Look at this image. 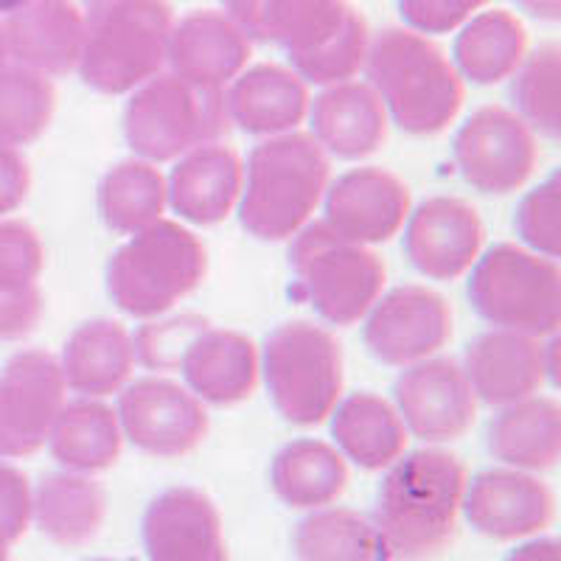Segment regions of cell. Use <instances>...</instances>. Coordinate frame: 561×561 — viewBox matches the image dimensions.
<instances>
[{"label":"cell","instance_id":"35","mask_svg":"<svg viewBox=\"0 0 561 561\" xmlns=\"http://www.w3.org/2000/svg\"><path fill=\"white\" fill-rule=\"evenodd\" d=\"M351 14L348 0H267L264 37L280 45L289 59L307 57L332 43Z\"/></svg>","mask_w":561,"mask_h":561},{"label":"cell","instance_id":"26","mask_svg":"<svg viewBox=\"0 0 561 561\" xmlns=\"http://www.w3.org/2000/svg\"><path fill=\"white\" fill-rule=\"evenodd\" d=\"M57 363L65 388L84 399H104L118 393L133 377V334L115 320H88L73 329Z\"/></svg>","mask_w":561,"mask_h":561},{"label":"cell","instance_id":"6","mask_svg":"<svg viewBox=\"0 0 561 561\" xmlns=\"http://www.w3.org/2000/svg\"><path fill=\"white\" fill-rule=\"evenodd\" d=\"M289 267L298 293L318 318L332 325L363 320L385 287L382 259L365 244L334 233L323 219L295 233Z\"/></svg>","mask_w":561,"mask_h":561},{"label":"cell","instance_id":"13","mask_svg":"<svg viewBox=\"0 0 561 561\" xmlns=\"http://www.w3.org/2000/svg\"><path fill=\"white\" fill-rule=\"evenodd\" d=\"M556 334L545 340L511 329H491L472 340L460 368L474 399L505 408L536 396L545 382H556Z\"/></svg>","mask_w":561,"mask_h":561},{"label":"cell","instance_id":"33","mask_svg":"<svg viewBox=\"0 0 561 561\" xmlns=\"http://www.w3.org/2000/svg\"><path fill=\"white\" fill-rule=\"evenodd\" d=\"M167 205V178L149 160H122L99 185V214L110 230L124 237L163 219Z\"/></svg>","mask_w":561,"mask_h":561},{"label":"cell","instance_id":"31","mask_svg":"<svg viewBox=\"0 0 561 561\" xmlns=\"http://www.w3.org/2000/svg\"><path fill=\"white\" fill-rule=\"evenodd\" d=\"M270 485L289 508L318 511L343 494L348 485V466L332 444L298 438L275 455Z\"/></svg>","mask_w":561,"mask_h":561},{"label":"cell","instance_id":"8","mask_svg":"<svg viewBox=\"0 0 561 561\" xmlns=\"http://www.w3.org/2000/svg\"><path fill=\"white\" fill-rule=\"evenodd\" d=\"M230 127L225 90H199L174 73H158L133 90L124 107V138L140 160L163 163L217 144Z\"/></svg>","mask_w":561,"mask_h":561},{"label":"cell","instance_id":"28","mask_svg":"<svg viewBox=\"0 0 561 561\" xmlns=\"http://www.w3.org/2000/svg\"><path fill=\"white\" fill-rule=\"evenodd\" d=\"M334 447L365 472H379L404 455L408 430L390 402L377 393H351L332 410Z\"/></svg>","mask_w":561,"mask_h":561},{"label":"cell","instance_id":"39","mask_svg":"<svg viewBox=\"0 0 561 561\" xmlns=\"http://www.w3.org/2000/svg\"><path fill=\"white\" fill-rule=\"evenodd\" d=\"M205 329H208V320L199 314L149 320L133 334L135 363L149 370H180L183 357Z\"/></svg>","mask_w":561,"mask_h":561},{"label":"cell","instance_id":"36","mask_svg":"<svg viewBox=\"0 0 561 561\" xmlns=\"http://www.w3.org/2000/svg\"><path fill=\"white\" fill-rule=\"evenodd\" d=\"M57 110L54 82L18 62L0 65V147H26L48 129Z\"/></svg>","mask_w":561,"mask_h":561},{"label":"cell","instance_id":"38","mask_svg":"<svg viewBox=\"0 0 561 561\" xmlns=\"http://www.w3.org/2000/svg\"><path fill=\"white\" fill-rule=\"evenodd\" d=\"M370 45V32L368 23L359 12L351 14V20L345 23L343 32L332 39V43L320 48V51L307 54V57L289 59L293 70L298 73L304 82L320 84V88H329V84L351 82L357 77L359 70L365 68V57H368Z\"/></svg>","mask_w":561,"mask_h":561},{"label":"cell","instance_id":"11","mask_svg":"<svg viewBox=\"0 0 561 561\" xmlns=\"http://www.w3.org/2000/svg\"><path fill=\"white\" fill-rule=\"evenodd\" d=\"M65 390L57 357L45 351H20L0 368V460L26 458L48 444Z\"/></svg>","mask_w":561,"mask_h":561},{"label":"cell","instance_id":"20","mask_svg":"<svg viewBox=\"0 0 561 561\" xmlns=\"http://www.w3.org/2000/svg\"><path fill=\"white\" fill-rule=\"evenodd\" d=\"M144 550L147 561H230L217 505L192 485H172L149 503Z\"/></svg>","mask_w":561,"mask_h":561},{"label":"cell","instance_id":"37","mask_svg":"<svg viewBox=\"0 0 561 561\" xmlns=\"http://www.w3.org/2000/svg\"><path fill=\"white\" fill-rule=\"evenodd\" d=\"M514 113L534 135L556 140L561 133V48L556 43L539 45L525 54L514 70Z\"/></svg>","mask_w":561,"mask_h":561},{"label":"cell","instance_id":"7","mask_svg":"<svg viewBox=\"0 0 561 561\" xmlns=\"http://www.w3.org/2000/svg\"><path fill=\"white\" fill-rule=\"evenodd\" d=\"M469 300L494 329L550 337L561 320L559 262L519 244H494L472 264Z\"/></svg>","mask_w":561,"mask_h":561},{"label":"cell","instance_id":"24","mask_svg":"<svg viewBox=\"0 0 561 561\" xmlns=\"http://www.w3.org/2000/svg\"><path fill=\"white\" fill-rule=\"evenodd\" d=\"M230 124L259 138L295 133L309 113L307 82L293 68L255 65L225 88Z\"/></svg>","mask_w":561,"mask_h":561},{"label":"cell","instance_id":"23","mask_svg":"<svg viewBox=\"0 0 561 561\" xmlns=\"http://www.w3.org/2000/svg\"><path fill=\"white\" fill-rule=\"evenodd\" d=\"M244 163L225 144H203V147L178 158L172 174L167 178L169 205L180 219L192 225H217L230 217L242 194Z\"/></svg>","mask_w":561,"mask_h":561},{"label":"cell","instance_id":"18","mask_svg":"<svg viewBox=\"0 0 561 561\" xmlns=\"http://www.w3.org/2000/svg\"><path fill=\"white\" fill-rule=\"evenodd\" d=\"M483 219L458 197H433L404 219V253L421 275L449 280L472 270L483 250Z\"/></svg>","mask_w":561,"mask_h":561},{"label":"cell","instance_id":"3","mask_svg":"<svg viewBox=\"0 0 561 561\" xmlns=\"http://www.w3.org/2000/svg\"><path fill=\"white\" fill-rule=\"evenodd\" d=\"M365 73L390 122L410 135L447 129L463 104V79L453 59L410 28H385L370 37Z\"/></svg>","mask_w":561,"mask_h":561},{"label":"cell","instance_id":"51","mask_svg":"<svg viewBox=\"0 0 561 561\" xmlns=\"http://www.w3.org/2000/svg\"><path fill=\"white\" fill-rule=\"evenodd\" d=\"M0 561H9V545H0Z\"/></svg>","mask_w":561,"mask_h":561},{"label":"cell","instance_id":"2","mask_svg":"<svg viewBox=\"0 0 561 561\" xmlns=\"http://www.w3.org/2000/svg\"><path fill=\"white\" fill-rule=\"evenodd\" d=\"M329 188V154L309 133L264 138L250 152L239 194V219L262 242L293 239L312 222Z\"/></svg>","mask_w":561,"mask_h":561},{"label":"cell","instance_id":"40","mask_svg":"<svg viewBox=\"0 0 561 561\" xmlns=\"http://www.w3.org/2000/svg\"><path fill=\"white\" fill-rule=\"evenodd\" d=\"M523 248L534 250L548 259H559L561 253V180L550 174L545 183L530 188L517 208L514 219Z\"/></svg>","mask_w":561,"mask_h":561},{"label":"cell","instance_id":"52","mask_svg":"<svg viewBox=\"0 0 561 561\" xmlns=\"http://www.w3.org/2000/svg\"><path fill=\"white\" fill-rule=\"evenodd\" d=\"M93 561H110V559H93Z\"/></svg>","mask_w":561,"mask_h":561},{"label":"cell","instance_id":"9","mask_svg":"<svg viewBox=\"0 0 561 561\" xmlns=\"http://www.w3.org/2000/svg\"><path fill=\"white\" fill-rule=\"evenodd\" d=\"M259 365L275 410L289 424H320L340 402L343 351L323 325L307 320L280 323L264 340Z\"/></svg>","mask_w":561,"mask_h":561},{"label":"cell","instance_id":"4","mask_svg":"<svg viewBox=\"0 0 561 561\" xmlns=\"http://www.w3.org/2000/svg\"><path fill=\"white\" fill-rule=\"evenodd\" d=\"M205 267L208 255L192 230L158 219L115 250L107 264V293L133 318H160L199 287Z\"/></svg>","mask_w":561,"mask_h":561},{"label":"cell","instance_id":"47","mask_svg":"<svg viewBox=\"0 0 561 561\" xmlns=\"http://www.w3.org/2000/svg\"><path fill=\"white\" fill-rule=\"evenodd\" d=\"M525 14L542 23H559L561 20V0H514Z\"/></svg>","mask_w":561,"mask_h":561},{"label":"cell","instance_id":"29","mask_svg":"<svg viewBox=\"0 0 561 561\" xmlns=\"http://www.w3.org/2000/svg\"><path fill=\"white\" fill-rule=\"evenodd\" d=\"M107 517V494L90 474H45L34 489L32 523L59 548H82L93 542Z\"/></svg>","mask_w":561,"mask_h":561},{"label":"cell","instance_id":"12","mask_svg":"<svg viewBox=\"0 0 561 561\" xmlns=\"http://www.w3.org/2000/svg\"><path fill=\"white\" fill-rule=\"evenodd\" d=\"M453 158L478 192H517L536 167V135L514 110L480 107L455 135Z\"/></svg>","mask_w":561,"mask_h":561},{"label":"cell","instance_id":"30","mask_svg":"<svg viewBox=\"0 0 561 561\" xmlns=\"http://www.w3.org/2000/svg\"><path fill=\"white\" fill-rule=\"evenodd\" d=\"M124 447L122 421L102 399L65 402L48 435V449L68 472L96 474L118 460Z\"/></svg>","mask_w":561,"mask_h":561},{"label":"cell","instance_id":"16","mask_svg":"<svg viewBox=\"0 0 561 561\" xmlns=\"http://www.w3.org/2000/svg\"><path fill=\"white\" fill-rule=\"evenodd\" d=\"M393 408L408 435L427 444H447L472 427L478 399L458 363L430 357L399 374Z\"/></svg>","mask_w":561,"mask_h":561},{"label":"cell","instance_id":"50","mask_svg":"<svg viewBox=\"0 0 561 561\" xmlns=\"http://www.w3.org/2000/svg\"><path fill=\"white\" fill-rule=\"evenodd\" d=\"M28 0H0V14H12L14 9H20Z\"/></svg>","mask_w":561,"mask_h":561},{"label":"cell","instance_id":"44","mask_svg":"<svg viewBox=\"0 0 561 561\" xmlns=\"http://www.w3.org/2000/svg\"><path fill=\"white\" fill-rule=\"evenodd\" d=\"M32 188V169L20 149L0 147V217L23 205Z\"/></svg>","mask_w":561,"mask_h":561},{"label":"cell","instance_id":"25","mask_svg":"<svg viewBox=\"0 0 561 561\" xmlns=\"http://www.w3.org/2000/svg\"><path fill=\"white\" fill-rule=\"evenodd\" d=\"M180 374L185 388L197 396L199 402L228 404L244 402L259 385L262 365L253 340L230 329H205L192 343L188 354L183 357Z\"/></svg>","mask_w":561,"mask_h":561},{"label":"cell","instance_id":"48","mask_svg":"<svg viewBox=\"0 0 561 561\" xmlns=\"http://www.w3.org/2000/svg\"><path fill=\"white\" fill-rule=\"evenodd\" d=\"M447 3H449V7L455 9V12L460 14V18L469 20V14L478 12L480 7H485V3H489V0H447Z\"/></svg>","mask_w":561,"mask_h":561},{"label":"cell","instance_id":"5","mask_svg":"<svg viewBox=\"0 0 561 561\" xmlns=\"http://www.w3.org/2000/svg\"><path fill=\"white\" fill-rule=\"evenodd\" d=\"M174 14L169 0H107L77 70L88 88L122 96L163 73Z\"/></svg>","mask_w":561,"mask_h":561},{"label":"cell","instance_id":"42","mask_svg":"<svg viewBox=\"0 0 561 561\" xmlns=\"http://www.w3.org/2000/svg\"><path fill=\"white\" fill-rule=\"evenodd\" d=\"M34 489L12 463L0 460V545L12 548L32 525Z\"/></svg>","mask_w":561,"mask_h":561},{"label":"cell","instance_id":"10","mask_svg":"<svg viewBox=\"0 0 561 561\" xmlns=\"http://www.w3.org/2000/svg\"><path fill=\"white\" fill-rule=\"evenodd\" d=\"M107 0H28L3 20L9 62L43 77L77 70Z\"/></svg>","mask_w":561,"mask_h":561},{"label":"cell","instance_id":"14","mask_svg":"<svg viewBox=\"0 0 561 561\" xmlns=\"http://www.w3.org/2000/svg\"><path fill=\"white\" fill-rule=\"evenodd\" d=\"M363 337L379 363L408 368L435 357L453 337V312L435 289L404 284L379 295L365 314Z\"/></svg>","mask_w":561,"mask_h":561},{"label":"cell","instance_id":"27","mask_svg":"<svg viewBox=\"0 0 561 561\" xmlns=\"http://www.w3.org/2000/svg\"><path fill=\"white\" fill-rule=\"evenodd\" d=\"M489 453L519 472L553 469L561 458V408L539 393L500 408L489 424Z\"/></svg>","mask_w":561,"mask_h":561},{"label":"cell","instance_id":"21","mask_svg":"<svg viewBox=\"0 0 561 561\" xmlns=\"http://www.w3.org/2000/svg\"><path fill=\"white\" fill-rule=\"evenodd\" d=\"M250 39L222 12H194L174 23L167 65L199 90H225L248 68Z\"/></svg>","mask_w":561,"mask_h":561},{"label":"cell","instance_id":"43","mask_svg":"<svg viewBox=\"0 0 561 561\" xmlns=\"http://www.w3.org/2000/svg\"><path fill=\"white\" fill-rule=\"evenodd\" d=\"M43 318V295L37 284L0 287V343L23 340L37 329Z\"/></svg>","mask_w":561,"mask_h":561},{"label":"cell","instance_id":"46","mask_svg":"<svg viewBox=\"0 0 561 561\" xmlns=\"http://www.w3.org/2000/svg\"><path fill=\"white\" fill-rule=\"evenodd\" d=\"M505 561H561V548L550 536H534L517 550H511Z\"/></svg>","mask_w":561,"mask_h":561},{"label":"cell","instance_id":"1","mask_svg":"<svg viewBox=\"0 0 561 561\" xmlns=\"http://www.w3.org/2000/svg\"><path fill=\"white\" fill-rule=\"evenodd\" d=\"M466 469L444 449H419L388 466L374 508L385 561H430L453 545Z\"/></svg>","mask_w":561,"mask_h":561},{"label":"cell","instance_id":"32","mask_svg":"<svg viewBox=\"0 0 561 561\" xmlns=\"http://www.w3.org/2000/svg\"><path fill=\"white\" fill-rule=\"evenodd\" d=\"M528 54V34L508 12H480L466 20L453 48V65L460 79L472 84H497L514 77Z\"/></svg>","mask_w":561,"mask_h":561},{"label":"cell","instance_id":"34","mask_svg":"<svg viewBox=\"0 0 561 561\" xmlns=\"http://www.w3.org/2000/svg\"><path fill=\"white\" fill-rule=\"evenodd\" d=\"M293 550L298 561H385L370 517L332 505L312 511L295 528Z\"/></svg>","mask_w":561,"mask_h":561},{"label":"cell","instance_id":"17","mask_svg":"<svg viewBox=\"0 0 561 561\" xmlns=\"http://www.w3.org/2000/svg\"><path fill=\"white\" fill-rule=\"evenodd\" d=\"M460 514L497 542L534 539L553 523L556 497L536 474L500 466L466 480Z\"/></svg>","mask_w":561,"mask_h":561},{"label":"cell","instance_id":"22","mask_svg":"<svg viewBox=\"0 0 561 561\" xmlns=\"http://www.w3.org/2000/svg\"><path fill=\"white\" fill-rule=\"evenodd\" d=\"M307 115L312 124L309 135L329 158H368L388 138V110L368 82L329 84L309 104Z\"/></svg>","mask_w":561,"mask_h":561},{"label":"cell","instance_id":"19","mask_svg":"<svg viewBox=\"0 0 561 561\" xmlns=\"http://www.w3.org/2000/svg\"><path fill=\"white\" fill-rule=\"evenodd\" d=\"M323 222L351 242H388L404 228L410 214L408 185L377 167L351 169L329 183L323 194Z\"/></svg>","mask_w":561,"mask_h":561},{"label":"cell","instance_id":"41","mask_svg":"<svg viewBox=\"0 0 561 561\" xmlns=\"http://www.w3.org/2000/svg\"><path fill=\"white\" fill-rule=\"evenodd\" d=\"M45 250L37 230L20 219H0V287L37 284Z\"/></svg>","mask_w":561,"mask_h":561},{"label":"cell","instance_id":"45","mask_svg":"<svg viewBox=\"0 0 561 561\" xmlns=\"http://www.w3.org/2000/svg\"><path fill=\"white\" fill-rule=\"evenodd\" d=\"M225 18L250 39V43H267L264 37V9L267 0H222Z\"/></svg>","mask_w":561,"mask_h":561},{"label":"cell","instance_id":"49","mask_svg":"<svg viewBox=\"0 0 561 561\" xmlns=\"http://www.w3.org/2000/svg\"><path fill=\"white\" fill-rule=\"evenodd\" d=\"M9 62V48H7V32H3V20H0V65Z\"/></svg>","mask_w":561,"mask_h":561},{"label":"cell","instance_id":"15","mask_svg":"<svg viewBox=\"0 0 561 561\" xmlns=\"http://www.w3.org/2000/svg\"><path fill=\"white\" fill-rule=\"evenodd\" d=\"M115 413L124 438L160 458L192 453L208 433L205 404L172 379L147 377L124 385Z\"/></svg>","mask_w":561,"mask_h":561}]
</instances>
